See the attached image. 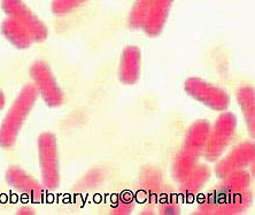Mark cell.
Returning <instances> with one entry per match:
<instances>
[{
  "instance_id": "obj_1",
  "label": "cell",
  "mask_w": 255,
  "mask_h": 215,
  "mask_svg": "<svg viewBox=\"0 0 255 215\" xmlns=\"http://www.w3.org/2000/svg\"><path fill=\"white\" fill-rule=\"evenodd\" d=\"M211 128L212 124L206 120H198L191 124L182 149L172 162V177L176 182L181 183L198 165L199 158L204 154Z\"/></svg>"
},
{
  "instance_id": "obj_2",
  "label": "cell",
  "mask_w": 255,
  "mask_h": 215,
  "mask_svg": "<svg viewBox=\"0 0 255 215\" xmlns=\"http://www.w3.org/2000/svg\"><path fill=\"white\" fill-rule=\"evenodd\" d=\"M38 96L39 93L33 84H25L17 94L0 126V148H13Z\"/></svg>"
},
{
  "instance_id": "obj_3",
  "label": "cell",
  "mask_w": 255,
  "mask_h": 215,
  "mask_svg": "<svg viewBox=\"0 0 255 215\" xmlns=\"http://www.w3.org/2000/svg\"><path fill=\"white\" fill-rule=\"evenodd\" d=\"M236 129H237V118L234 113H222L209 131L207 144L202 154L205 159L209 162L219 160L234 139Z\"/></svg>"
},
{
  "instance_id": "obj_4",
  "label": "cell",
  "mask_w": 255,
  "mask_h": 215,
  "mask_svg": "<svg viewBox=\"0 0 255 215\" xmlns=\"http://www.w3.org/2000/svg\"><path fill=\"white\" fill-rule=\"evenodd\" d=\"M38 156L43 187L53 191L60 184V167L57 138L52 133H43L38 137Z\"/></svg>"
},
{
  "instance_id": "obj_5",
  "label": "cell",
  "mask_w": 255,
  "mask_h": 215,
  "mask_svg": "<svg viewBox=\"0 0 255 215\" xmlns=\"http://www.w3.org/2000/svg\"><path fill=\"white\" fill-rule=\"evenodd\" d=\"M184 90L191 98L216 112L227 111L230 97L223 89L199 77H190L184 83Z\"/></svg>"
},
{
  "instance_id": "obj_6",
  "label": "cell",
  "mask_w": 255,
  "mask_h": 215,
  "mask_svg": "<svg viewBox=\"0 0 255 215\" xmlns=\"http://www.w3.org/2000/svg\"><path fill=\"white\" fill-rule=\"evenodd\" d=\"M33 85L48 107H60L65 103V94L60 88L50 66L44 61H36L30 67Z\"/></svg>"
},
{
  "instance_id": "obj_7",
  "label": "cell",
  "mask_w": 255,
  "mask_h": 215,
  "mask_svg": "<svg viewBox=\"0 0 255 215\" xmlns=\"http://www.w3.org/2000/svg\"><path fill=\"white\" fill-rule=\"evenodd\" d=\"M1 8L7 16L14 18L28 30L33 41L42 43L47 38V27L22 0H1Z\"/></svg>"
},
{
  "instance_id": "obj_8",
  "label": "cell",
  "mask_w": 255,
  "mask_h": 215,
  "mask_svg": "<svg viewBox=\"0 0 255 215\" xmlns=\"http://www.w3.org/2000/svg\"><path fill=\"white\" fill-rule=\"evenodd\" d=\"M255 160V145L253 142L246 141L236 146L219 161L215 166V175L219 179H223L231 173L242 171L253 165Z\"/></svg>"
},
{
  "instance_id": "obj_9",
  "label": "cell",
  "mask_w": 255,
  "mask_h": 215,
  "mask_svg": "<svg viewBox=\"0 0 255 215\" xmlns=\"http://www.w3.org/2000/svg\"><path fill=\"white\" fill-rule=\"evenodd\" d=\"M6 181L15 190L27 195L28 197L40 201L44 196V187L40 186L38 181L29 175L27 172L16 166H12L6 172Z\"/></svg>"
},
{
  "instance_id": "obj_10",
  "label": "cell",
  "mask_w": 255,
  "mask_h": 215,
  "mask_svg": "<svg viewBox=\"0 0 255 215\" xmlns=\"http://www.w3.org/2000/svg\"><path fill=\"white\" fill-rule=\"evenodd\" d=\"M141 54L137 46H127L122 52L119 66V78L123 84L133 85L139 81Z\"/></svg>"
},
{
  "instance_id": "obj_11",
  "label": "cell",
  "mask_w": 255,
  "mask_h": 215,
  "mask_svg": "<svg viewBox=\"0 0 255 215\" xmlns=\"http://www.w3.org/2000/svg\"><path fill=\"white\" fill-rule=\"evenodd\" d=\"M174 0H153L142 30L149 37H157L162 32L169 16Z\"/></svg>"
},
{
  "instance_id": "obj_12",
  "label": "cell",
  "mask_w": 255,
  "mask_h": 215,
  "mask_svg": "<svg viewBox=\"0 0 255 215\" xmlns=\"http://www.w3.org/2000/svg\"><path fill=\"white\" fill-rule=\"evenodd\" d=\"M221 180L222 182L214 190L213 194L219 198H227L246 191L251 183V175L245 169H242V171L231 173Z\"/></svg>"
},
{
  "instance_id": "obj_13",
  "label": "cell",
  "mask_w": 255,
  "mask_h": 215,
  "mask_svg": "<svg viewBox=\"0 0 255 215\" xmlns=\"http://www.w3.org/2000/svg\"><path fill=\"white\" fill-rule=\"evenodd\" d=\"M211 175L212 171L208 166L198 164L192 169V172L179 183L181 184L179 190H181L183 197L187 201L196 197L205 184L208 182V180L211 179Z\"/></svg>"
},
{
  "instance_id": "obj_14",
  "label": "cell",
  "mask_w": 255,
  "mask_h": 215,
  "mask_svg": "<svg viewBox=\"0 0 255 215\" xmlns=\"http://www.w3.org/2000/svg\"><path fill=\"white\" fill-rule=\"evenodd\" d=\"M0 29H1V32L5 36V38L9 43H12L15 47L21 48V50L28 48L35 43L28 30L18 23L17 21H15L14 18L7 17L1 23Z\"/></svg>"
},
{
  "instance_id": "obj_15",
  "label": "cell",
  "mask_w": 255,
  "mask_h": 215,
  "mask_svg": "<svg viewBox=\"0 0 255 215\" xmlns=\"http://www.w3.org/2000/svg\"><path fill=\"white\" fill-rule=\"evenodd\" d=\"M253 195L250 191H244L242 194L230 196L227 198H221L214 215H236L242 214L252 205Z\"/></svg>"
},
{
  "instance_id": "obj_16",
  "label": "cell",
  "mask_w": 255,
  "mask_h": 215,
  "mask_svg": "<svg viewBox=\"0 0 255 215\" xmlns=\"http://www.w3.org/2000/svg\"><path fill=\"white\" fill-rule=\"evenodd\" d=\"M237 100L251 138L255 136V93L253 86L244 85L237 91Z\"/></svg>"
},
{
  "instance_id": "obj_17",
  "label": "cell",
  "mask_w": 255,
  "mask_h": 215,
  "mask_svg": "<svg viewBox=\"0 0 255 215\" xmlns=\"http://www.w3.org/2000/svg\"><path fill=\"white\" fill-rule=\"evenodd\" d=\"M153 0H136L129 14V27L133 30L141 29L151 8Z\"/></svg>"
},
{
  "instance_id": "obj_18",
  "label": "cell",
  "mask_w": 255,
  "mask_h": 215,
  "mask_svg": "<svg viewBox=\"0 0 255 215\" xmlns=\"http://www.w3.org/2000/svg\"><path fill=\"white\" fill-rule=\"evenodd\" d=\"M161 184H162L161 175L154 169H147L145 174L141 176V187L146 195L148 194L149 196H153L159 194Z\"/></svg>"
},
{
  "instance_id": "obj_19",
  "label": "cell",
  "mask_w": 255,
  "mask_h": 215,
  "mask_svg": "<svg viewBox=\"0 0 255 215\" xmlns=\"http://www.w3.org/2000/svg\"><path fill=\"white\" fill-rule=\"evenodd\" d=\"M88 0H53L52 1V12L55 15H65L73 12L83 5Z\"/></svg>"
},
{
  "instance_id": "obj_20",
  "label": "cell",
  "mask_w": 255,
  "mask_h": 215,
  "mask_svg": "<svg viewBox=\"0 0 255 215\" xmlns=\"http://www.w3.org/2000/svg\"><path fill=\"white\" fill-rule=\"evenodd\" d=\"M220 199L214 194L211 196H208L207 198L204 199L200 204H199L198 209L194 214H199V215H214V212H215L217 205H219Z\"/></svg>"
},
{
  "instance_id": "obj_21",
  "label": "cell",
  "mask_w": 255,
  "mask_h": 215,
  "mask_svg": "<svg viewBox=\"0 0 255 215\" xmlns=\"http://www.w3.org/2000/svg\"><path fill=\"white\" fill-rule=\"evenodd\" d=\"M179 211H181V207H179L178 203L176 201H172V199H166V201H162L159 205V212L160 214H163V215L179 214Z\"/></svg>"
},
{
  "instance_id": "obj_22",
  "label": "cell",
  "mask_w": 255,
  "mask_h": 215,
  "mask_svg": "<svg viewBox=\"0 0 255 215\" xmlns=\"http://www.w3.org/2000/svg\"><path fill=\"white\" fill-rule=\"evenodd\" d=\"M132 207H133V204L131 201L129 202H125V201H121L120 203H118L114 207L113 210V213L114 214H130L131 211H132Z\"/></svg>"
},
{
  "instance_id": "obj_23",
  "label": "cell",
  "mask_w": 255,
  "mask_h": 215,
  "mask_svg": "<svg viewBox=\"0 0 255 215\" xmlns=\"http://www.w3.org/2000/svg\"><path fill=\"white\" fill-rule=\"evenodd\" d=\"M18 215H31L35 214V211H33L31 207H21L20 210L17 211Z\"/></svg>"
},
{
  "instance_id": "obj_24",
  "label": "cell",
  "mask_w": 255,
  "mask_h": 215,
  "mask_svg": "<svg viewBox=\"0 0 255 215\" xmlns=\"http://www.w3.org/2000/svg\"><path fill=\"white\" fill-rule=\"evenodd\" d=\"M5 104H6V98H5V94L3 92L0 90V111L5 107Z\"/></svg>"
}]
</instances>
